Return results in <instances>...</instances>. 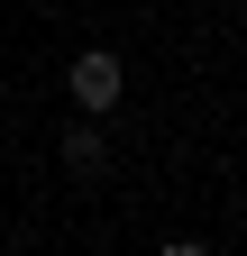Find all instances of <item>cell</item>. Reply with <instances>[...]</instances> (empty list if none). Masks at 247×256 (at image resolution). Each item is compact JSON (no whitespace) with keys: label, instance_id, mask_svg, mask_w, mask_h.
<instances>
[{"label":"cell","instance_id":"6da1fadb","mask_svg":"<svg viewBox=\"0 0 247 256\" xmlns=\"http://www.w3.org/2000/svg\"><path fill=\"white\" fill-rule=\"evenodd\" d=\"M64 92H74V110H82V119H101V110H119V92H128V74H119V55H110V46H92V55H74Z\"/></svg>","mask_w":247,"mask_h":256},{"label":"cell","instance_id":"3957f363","mask_svg":"<svg viewBox=\"0 0 247 256\" xmlns=\"http://www.w3.org/2000/svg\"><path fill=\"white\" fill-rule=\"evenodd\" d=\"M165 256H210V247L202 238H165Z\"/></svg>","mask_w":247,"mask_h":256},{"label":"cell","instance_id":"7a4b0ae2","mask_svg":"<svg viewBox=\"0 0 247 256\" xmlns=\"http://www.w3.org/2000/svg\"><path fill=\"white\" fill-rule=\"evenodd\" d=\"M64 165H74L82 183H92V174H110V138H101V128H92V119H82L74 138H64Z\"/></svg>","mask_w":247,"mask_h":256}]
</instances>
